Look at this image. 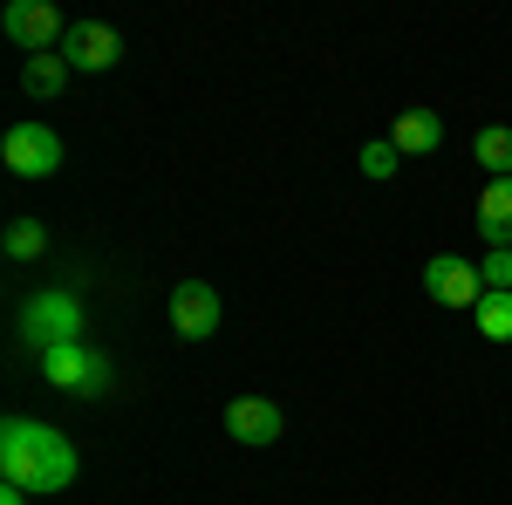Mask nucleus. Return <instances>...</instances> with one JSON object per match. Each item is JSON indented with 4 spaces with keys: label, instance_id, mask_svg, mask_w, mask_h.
<instances>
[{
    "label": "nucleus",
    "instance_id": "f257e3e1",
    "mask_svg": "<svg viewBox=\"0 0 512 505\" xmlns=\"http://www.w3.org/2000/svg\"><path fill=\"white\" fill-rule=\"evenodd\" d=\"M0 485H14V492H28V499L69 492V485H76V444L55 424L7 417V424H0Z\"/></svg>",
    "mask_w": 512,
    "mask_h": 505
},
{
    "label": "nucleus",
    "instance_id": "f03ea898",
    "mask_svg": "<svg viewBox=\"0 0 512 505\" xmlns=\"http://www.w3.org/2000/svg\"><path fill=\"white\" fill-rule=\"evenodd\" d=\"M21 342H28L35 355L62 349V342H82V301L62 294V287H41L35 301L21 308Z\"/></svg>",
    "mask_w": 512,
    "mask_h": 505
},
{
    "label": "nucleus",
    "instance_id": "7ed1b4c3",
    "mask_svg": "<svg viewBox=\"0 0 512 505\" xmlns=\"http://www.w3.org/2000/svg\"><path fill=\"white\" fill-rule=\"evenodd\" d=\"M41 383H55L62 396H103L110 389V355H96L89 342H62L41 355Z\"/></svg>",
    "mask_w": 512,
    "mask_h": 505
},
{
    "label": "nucleus",
    "instance_id": "20e7f679",
    "mask_svg": "<svg viewBox=\"0 0 512 505\" xmlns=\"http://www.w3.org/2000/svg\"><path fill=\"white\" fill-rule=\"evenodd\" d=\"M0 164H7L14 178H55V171H62V137H55L48 123H14V130L0 137Z\"/></svg>",
    "mask_w": 512,
    "mask_h": 505
},
{
    "label": "nucleus",
    "instance_id": "39448f33",
    "mask_svg": "<svg viewBox=\"0 0 512 505\" xmlns=\"http://www.w3.org/2000/svg\"><path fill=\"white\" fill-rule=\"evenodd\" d=\"M0 28H7L14 48H28V55H55L62 35H69V21H62V7H55V0H14Z\"/></svg>",
    "mask_w": 512,
    "mask_h": 505
},
{
    "label": "nucleus",
    "instance_id": "423d86ee",
    "mask_svg": "<svg viewBox=\"0 0 512 505\" xmlns=\"http://www.w3.org/2000/svg\"><path fill=\"white\" fill-rule=\"evenodd\" d=\"M424 294H431L437 308H478L485 301V280H478L472 260L437 253V260H424Z\"/></svg>",
    "mask_w": 512,
    "mask_h": 505
},
{
    "label": "nucleus",
    "instance_id": "0eeeda50",
    "mask_svg": "<svg viewBox=\"0 0 512 505\" xmlns=\"http://www.w3.org/2000/svg\"><path fill=\"white\" fill-rule=\"evenodd\" d=\"M55 55H62L69 69L103 76V69H117V62H123V41H117V28H103V21H69V35H62Z\"/></svg>",
    "mask_w": 512,
    "mask_h": 505
},
{
    "label": "nucleus",
    "instance_id": "6e6552de",
    "mask_svg": "<svg viewBox=\"0 0 512 505\" xmlns=\"http://www.w3.org/2000/svg\"><path fill=\"white\" fill-rule=\"evenodd\" d=\"M171 328H178L185 342L219 335V294H212L205 280H178V287H171Z\"/></svg>",
    "mask_w": 512,
    "mask_h": 505
},
{
    "label": "nucleus",
    "instance_id": "1a4fd4ad",
    "mask_svg": "<svg viewBox=\"0 0 512 505\" xmlns=\"http://www.w3.org/2000/svg\"><path fill=\"white\" fill-rule=\"evenodd\" d=\"M226 437L233 444H253V451L280 444V403H267V396H233L226 403Z\"/></svg>",
    "mask_w": 512,
    "mask_h": 505
},
{
    "label": "nucleus",
    "instance_id": "9d476101",
    "mask_svg": "<svg viewBox=\"0 0 512 505\" xmlns=\"http://www.w3.org/2000/svg\"><path fill=\"white\" fill-rule=\"evenodd\" d=\"M478 233L492 239V253L512 246V178H485V192H478Z\"/></svg>",
    "mask_w": 512,
    "mask_h": 505
},
{
    "label": "nucleus",
    "instance_id": "9b49d317",
    "mask_svg": "<svg viewBox=\"0 0 512 505\" xmlns=\"http://www.w3.org/2000/svg\"><path fill=\"white\" fill-rule=\"evenodd\" d=\"M390 144L403 157H431L437 144H444V123H437V110H403L396 117V130H390Z\"/></svg>",
    "mask_w": 512,
    "mask_h": 505
},
{
    "label": "nucleus",
    "instance_id": "f8f14e48",
    "mask_svg": "<svg viewBox=\"0 0 512 505\" xmlns=\"http://www.w3.org/2000/svg\"><path fill=\"white\" fill-rule=\"evenodd\" d=\"M472 157L492 171V178H512V130L506 123H485V130L472 137Z\"/></svg>",
    "mask_w": 512,
    "mask_h": 505
},
{
    "label": "nucleus",
    "instance_id": "ddd939ff",
    "mask_svg": "<svg viewBox=\"0 0 512 505\" xmlns=\"http://www.w3.org/2000/svg\"><path fill=\"white\" fill-rule=\"evenodd\" d=\"M62 82H69V62H62V55H28V69H21V89H28V96L48 103Z\"/></svg>",
    "mask_w": 512,
    "mask_h": 505
},
{
    "label": "nucleus",
    "instance_id": "4468645a",
    "mask_svg": "<svg viewBox=\"0 0 512 505\" xmlns=\"http://www.w3.org/2000/svg\"><path fill=\"white\" fill-rule=\"evenodd\" d=\"M478 335L485 342H512V294H485L478 301Z\"/></svg>",
    "mask_w": 512,
    "mask_h": 505
},
{
    "label": "nucleus",
    "instance_id": "2eb2a0df",
    "mask_svg": "<svg viewBox=\"0 0 512 505\" xmlns=\"http://www.w3.org/2000/svg\"><path fill=\"white\" fill-rule=\"evenodd\" d=\"M396 171H403V151H396L390 137L362 144V178H376V185H383V178H396Z\"/></svg>",
    "mask_w": 512,
    "mask_h": 505
},
{
    "label": "nucleus",
    "instance_id": "dca6fc26",
    "mask_svg": "<svg viewBox=\"0 0 512 505\" xmlns=\"http://www.w3.org/2000/svg\"><path fill=\"white\" fill-rule=\"evenodd\" d=\"M41 246H48L41 219H14L7 226V260H41Z\"/></svg>",
    "mask_w": 512,
    "mask_h": 505
},
{
    "label": "nucleus",
    "instance_id": "f3484780",
    "mask_svg": "<svg viewBox=\"0 0 512 505\" xmlns=\"http://www.w3.org/2000/svg\"><path fill=\"white\" fill-rule=\"evenodd\" d=\"M478 280H485V294H512V246L485 253V260H478Z\"/></svg>",
    "mask_w": 512,
    "mask_h": 505
},
{
    "label": "nucleus",
    "instance_id": "a211bd4d",
    "mask_svg": "<svg viewBox=\"0 0 512 505\" xmlns=\"http://www.w3.org/2000/svg\"><path fill=\"white\" fill-rule=\"evenodd\" d=\"M0 505H28V492H14V485H7V492H0Z\"/></svg>",
    "mask_w": 512,
    "mask_h": 505
}]
</instances>
